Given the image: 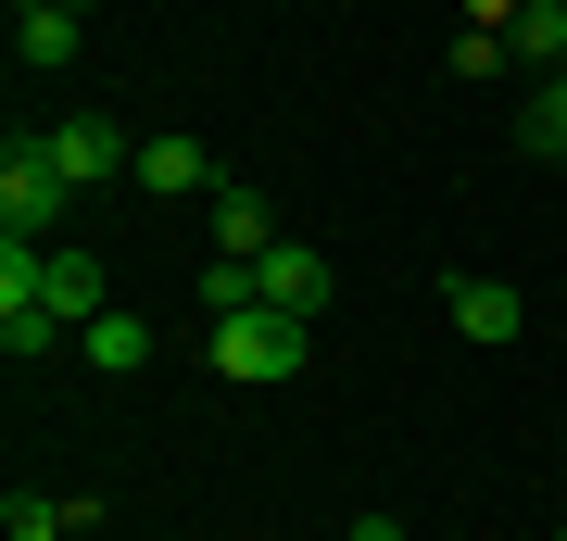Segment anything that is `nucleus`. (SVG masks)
Masks as SVG:
<instances>
[{
    "mask_svg": "<svg viewBox=\"0 0 567 541\" xmlns=\"http://www.w3.org/2000/svg\"><path fill=\"white\" fill-rule=\"evenodd\" d=\"M303 353H316V315H278V302H240V315H215V341H203V365L215 378H303Z\"/></svg>",
    "mask_w": 567,
    "mask_h": 541,
    "instance_id": "1",
    "label": "nucleus"
},
{
    "mask_svg": "<svg viewBox=\"0 0 567 541\" xmlns=\"http://www.w3.org/2000/svg\"><path fill=\"white\" fill-rule=\"evenodd\" d=\"M63 201H76V177H63L51 139H13V152H0V240H51Z\"/></svg>",
    "mask_w": 567,
    "mask_h": 541,
    "instance_id": "2",
    "label": "nucleus"
},
{
    "mask_svg": "<svg viewBox=\"0 0 567 541\" xmlns=\"http://www.w3.org/2000/svg\"><path fill=\"white\" fill-rule=\"evenodd\" d=\"M39 302L63 327H89V315H114V278H102V252H76V240H51L39 252Z\"/></svg>",
    "mask_w": 567,
    "mask_h": 541,
    "instance_id": "3",
    "label": "nucleus"
},
{
    "mask_svg": "<svg viewBox=\"0 0 567 541\" xmlns=\"http://www.w3.org/2000/svg\"><path fill=\"white\" fill-rule=\"evenodd\" d=\"M51 152H63V177H76V189L140 177V152H126V126H114V114H63V126H51Z\"/></svg>",
    "mask_w": 567,
    "mask_h": 541,
    "instance_id": "4",
    "label": "nucleus"
},
{
    "mask_svg": "<svg viewBox=\"0 0 567 541\" xmlns=\"http://www.w3.org/2000/svg\"><path fill=\"white\" fill-rule=\"evenodd\" d=\"M454 341H480V353L529 341V290H505V278H454Z\"/></svg>",
    "mask_w": 567,
    "mask_h": 541,
    "instance_id": "5",
    "label": "nucleus"
},
{
    "mask_svg": "<svg viewBox=\"0 0 567 541\" xmlns=\"http://www.w3.org/2000/svg\"><path fill=\"white\" fill-rule=\"evenodd\" d=\"M203 227H215V264H265L278 252V215H265V189H240V177L203 201Z\"/></svg>",
    "mask_w": 567,
    "mask_h": 541,
    "instance_id": "6",
    "label": "nucleus"
},
{
    "mask_svg": "<svg viewBox=\"0 0 567 541\" xmlns=\"http://www.w3.org/2000/svg\"><path fill=\"white\" fill-rule=\"evenodd\" d=\"M252 302H278V315H328V252L316 240H278L252 264Z\"/></svg>",
    "mask_w": 567,
    "mask_h": 541,
    "instance_id": "7",
    "label": "nucleus"
},
{
    "mask_svg": "<svg viewBox=\"0 0 567 541\" xmlns=\"http://www.w3.org/2000/svg\"><path fill=\"white\" fill-rule=\"evenodd\" d=\"M140 189H164V201H215L227 177H215V152L189 139V126H164V139H140Z\"/></svg>",
    "mask_w": 567,
    "mask_h": 541,
    "instance_id": "8",
    "label": "nucleus"
},
{
    "mask_svg": "<svg viewBox=\"0 0 567 541\" xmlns=\"http://www.w3.org/2000/svg\"><path fill=\"white\" fill-rule=\"evenodd\" d=\"M76 51H89V13H76V0L13 13V63H25V76H76Z\"/></svg>",
    "mask_w": 567,
    "mask_h": 541,
    "instance_id": "9",
    "label": "nucleus"
},
{
    "mask_svg": "<svg viewBox=\"0 0 567 541\" xmlns=\"http://www.w3.org/2000/svg\"><path fill=\"white\" fill-rule=\"evenodd\" d=\"M0 529H13V541H76V529H102V503H76V491H13Z\"/></svg>",
    "mask_w": 567,
    "mask_h": 541,
    "instance_id": "10",
    "label": "nucleus"
},
{
    "mask_svg": "<svg viewBox=\"0 0 567 541\" xmlns=\"http://www.w3.org/2000/svg\"><path fill=\"white\" fill-rule=\"evenodd\" d=\"M76 353L102 365V378H140V365H152V315H126V302H114V315L76 327Z\"/></svg>",
    "mask_w": 567,
    "mask_h": 541,
    "instance_id": "11",
    "label": "nucleus"
},
{
    "mask_svg": "<svg viewBox=\"0 0 567 541\" xmlns=\"http://www.w3.org/2000/svg\"><path fill=\"white\" fill-rule=\"evenodd\" d=\"M517 152L529 164H567V76H543V89L517 101Z\"/></svg>",
    "mask_w": 567,
    "mask_h": 541,
    "instance_id": "12",
    "label": "nucleus"
},
{
    "mask_svg": "<svg viewBox=\"0 0 567 541\" xmlns=\"http://www.w3.org/2000/svg\"><path fill=\"white\" fill-rule=\"evenodd\" d=\"M529 13V0H466V25H517Z\"/></svg>",
    "mask_w": 567,
    "mask_h": 541,
    "instance_id": "13",
    "label": "nucleus"
},
{
    "mask_svg": "<svg viewBox=\"0 0 567 541\" xmlns=\"http://www.w3.org/2000/svg\"><path fill=\"white\" fill-rule=\"evenodd\" d=\"M353 541H404V517H353Z\"/></svg>",
    "mask_w": 567,
    "mask_h": 541,
    "instance_id": "14",
    "label": "nucleus"
},
{
    "mask_svg": "<svg viewBox=\"0 0 567 541\" xmlns=\"http://www.w3.org/2000/svg\"><path fill=\"white\" fill-rule=\"evenodd\" d=\"M13 13H51V0H13Z\"/></svg>",
    "mask_w": 567,
    "mask_h": 541,
    "instance_id": "15",
    "label": "nucleus"
}]
</instances>
